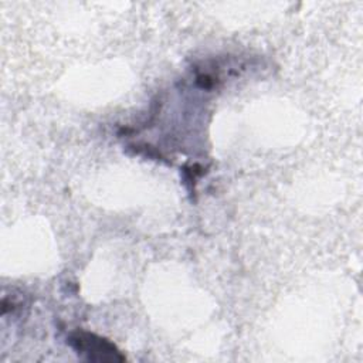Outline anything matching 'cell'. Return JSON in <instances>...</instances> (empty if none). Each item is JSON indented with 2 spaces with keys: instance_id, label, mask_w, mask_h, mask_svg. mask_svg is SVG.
Returning a JSON list of instances; mask_svg holds the SVG:
<instances>
[{
  "instance_id": "6da1fadb",
  "label": "cell",
  "mask_w": 363,
  "mask_h": 363,
  "mask_svg": "<svg viewBox=\"0 0 363 363\" xmlns=\"http://www.w3.org/2000/svg\"><path fill=\"white\" fill-rule=\"evenodd\" d=\"M68 343L78 354L89 362L115 363L125 360V356L112 342L86 330L72 332L68 337Z\"/></svg>"
}]
</instances>
